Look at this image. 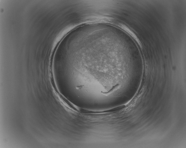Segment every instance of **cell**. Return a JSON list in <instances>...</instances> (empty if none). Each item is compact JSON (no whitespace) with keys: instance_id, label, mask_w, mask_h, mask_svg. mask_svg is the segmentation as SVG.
Returning <instances> with one entry per match:
<instances>
[{"instance_id":"cell-1","label":"cell","mask_w":186,"mask_h":148,"mask_svg":"<svg viewBox=\"0 0 186 148\" xmlns=\"http://www.w3.org/2000/svg\"><path fill=\"white\" fill-rule=\"evenodd\" d=\"M125 107V105H122L119 107H117L111 109L105 110L102 112H92L91 111H88L87 110H84V112L86 113H108L112 112H116L120 111L122 109H124Z\"/></svg>"}]
</instances>
